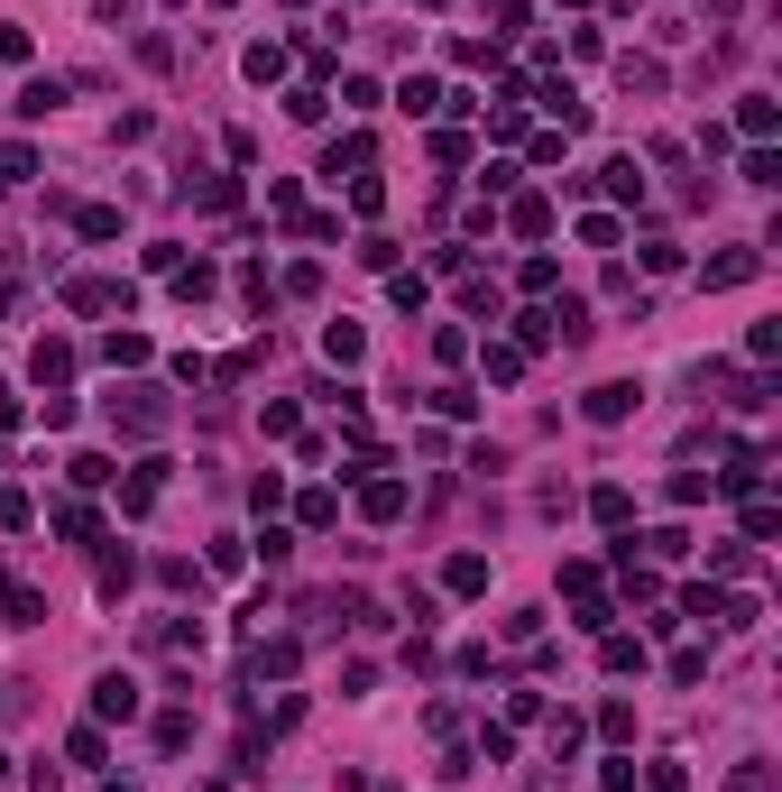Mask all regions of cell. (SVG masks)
<instances>
[{
  "label": "cell",
  "instance_id": "obj_21",
  "mask_svg": "<svg viewBox=\"0 0 782 792\" xmlns=\"http://www.w3.org/2000/svg\"><path fill=\"white\" fill-rule=\"evenodd\" d=\"M65 470H74V489H111V479H120L111 462H101V452H74V462H65Z\"/></svg>",
  "mask_w": 782,
  "mask_h": 792
},
{
  "label": "cell",
  "instance_id": "obj_22",
  "mask_svg": "<svg viewBox=\"0 0 782 792\" xmlns=\"http://www.w3.org/2000/svg\"><path fill=\"white\" fill-rule=\"evenodd\" d=\"M74 221H84V240H120V203H84Z\"/></svg>",
  "mask_w": 782,
  "mask_h": 792
},
{
  "label": "cell",
  "instance_id": "obj_35",
  "mask_svg": "<svg viewBox=\"0 0 782 792\" xmlns=\"http://www.w3.org/2000/svg\"><path fill=\"white\" fill-rule=\"evenodd\" d=\"M424 10H442V0H424Z\"/></svg>",
  "mask_w": 782,
  "mask_h": 792
},
{
  "label": "cell",
  "instance_id": "obj_27",
  "mask_svg": "<svg viewBox=\"0 0 782 792\" xmlns=\"http://www.w3.org/2000/svg\"><path fill=\"white\" fill-rule=\"evenodd\" d=\"M213 286H221V276L203 268V259H194V268H175V295H185V304H203V295H213Z\"/></svg>",
  "mask_w": 782,
  "mask_h": 792
},
{
  "label": "cell",
  "instance_id": "obj_5",
  "mask_svg": "<svg viewBox=\"0 0 782 792\" xmlns=\"http://www.w3.org/2000/svg\"><path fill=\"white\" fill-rule=\"evenodd\" d=\"M156 498H166V462H139V470L120 479V507H129V517H148Z\"/></svg>",
  "mask_w": 782,
  "mask_h": 792
},
{
  "label": "cell",
  "instance_id": "obj_13",
  "mask_svg": "<svg viewBox=\"0 0 782 792\" xmlns=\"http://www.w3.org/2000/svg\"><path fill=\"white\" fill-rule=\"evenodd\" d=\"M773 120H782V111H773V101H764V93H746V101H737V130H746L754 148H764V139H773Z\"/></svg>",
  "mask_w": 782,
  "mask_h": 792
},
{
  "label": "cell",
  "instance_id": "obj_19",
  "mask_svg": "<svg viewBox=\"0 0 782 792\" xmlns=\"http://www.w3.org/2000/svg\"><path fill=\"white\" fill-rule=\"evenodd\" d=\"M598 175H608V194H617V203H644V175H636V158H608Z\"/></svg>",
  "mask_w": 782,
  "mask_h": 792
},
{
  "label": "cell",
  "instance_id": "obj_29",
  "mask_svg": "<svg viewBox=\"0 0 782 792\" xmlns=\"http://www.w3.org/2000/svg\"><path fill=\"white\" fill-rule=\"evenodd\" d=\"M644 553H654V562H682L691 534H682V525H654V534H644Z\"/></svg>",
  "mask_w": 782,
  "mask_h": 792
},
{
  "label": "cell",
  "instance_id": "obj_8",
  "mask_svg": "<svg viewBox=\"0 0 782 792\" xmlns=\"http://www.w3.org/2000/svg\"><path fill=\"white\" fill-rule=\"evenodd\" d=\"M65 304H74V314H111V304H129V286H111V276H74Z\"/></svg>",
  "mask_w": 782,
  "mask_h": 792
},
{
  "label": "cell",
  "instance_id": "obj_3",
  "mask_svg": "<svg viewBox=\"0 0 782 792\" xmlns=\"http://www.w3.org/2000/svg\"><path fill=\"white\" fill-rule=\"evenodd\" d=\"M636 405H644V388H636V378H608V388H589V405H580V415H589V424H626Z\"/></svg>",
  "mask_w": 782,
  "mask_h": 792
},
{
  "label": "cell",
  "instance_id": "obj_32",
  "mask_svg": "<svg viewBox=\"0 0 782 792\" xmlns=\"http://www.w3.org/2000/svg\"><path fill=\"white\" fill-rule=\"evenodd\" d=\"M37 507H29V489H0V525H29Z\"/></svg>",
  "mask_w": 782,
  "mask_h": 792
},
{
  "label": "cell",
  "instance_id": "obj_1",
  "mask_svg": "<svg viewBox=\"0 0 782 792\" xmlns=\"http://www.w3.org/2000/svg\"><path fill=\"white\" fill-rule=\"evenodd\" d=\"M166 424H175L166 388H120V397H111V433H129V443H156Z\"/></svg>",
  "mask_w": 782,
  "mask_h": 792
},
{
  "label": "cell",
  "instance_id": "obj_14",
  "mask_svg": "<svg viewBox=\"0 0 782 792\" xmlns=\"http://www.w3.org/2000/svg\"><path fill=\"white\" fill-rule=\"evenodd\" d=\"M442 581H452L460 599H479V590H488V553H452V572H442Z\"/></svg>",
  "mask_w": 782,
  "mask_h": 792
},
{
  "label": "cell",
  "instance_id": "obj_30",
  "mask_svg": "<svg viewBox=\"0 0 782 792\" xmlns=\"http://www.w3.org/2000/svg\"><path fill=\"white\" fill-rule=\"evenodd\" d=\"M285 74V46H249V84H276Z\"/></svg>",
  "mask_w": 782,
  "mask_h": 792
},
{
  "label": "cell",
  "instance_id": "obj_6",
  "mask_svg": "<svg viewBox=\"0 0 782 792\" xmlns=\"http://www.w3.org/2000/svg\"><path fill=\"white\" fill-rule=\"evenodd\" d=\"M369 166H378V139H369V130L332 139V158H323V175H369Z\"/></svg>",
  "mask_w": 782,
  "mask_h": 792
},
{
  "label": "cell",
  "instance_id": "obj_11",
  "mask_svg": "<svg viewBox=\"0 0 782 792\" xmlns=\"http://www.w3.org/2000/svg\"><path fill=\"white\" fill-rule=\"evenodd\" d=\"M0 608H10V627H37L46 618V599L29 590V581H0Z\"/></svg>",
  "mask_w": 782,
  "mask_h": 792
},
{
  "label": "cell",
  "instance_id": "obj_23",
  "mask_svg": "<svg viewBox=\"0 0 782 792\" xmlns=\"http://www.w3.org/2000/svg\"><path fill=\"white\" fill-rule=\"evenodd\" d=\"M488 378H498V388H515V378H525V350H515V341H488Z\"/></svg>",
  "mask_w": 782,
  "mask_h": 792
},
{
  "label": "cell",
  "instance_id": "obj_26",
  "mask_svg": "<svg viewBox=\"0 0 782 792\" xmlns=\"http://www.w3.org/2000/svg\"><path fill=\"white\" fill-rule=\"evenodd\" d=\"M746 185H764V194L782 185V158H773V148H746Z\"/></svg>",
  "mask_w": 782,
  "mask_h": 792
},
{
  "label": "cell",
  "instance_id": "obj_18",
  "mask_svg": "<svg viewBox=\"0 0 782 792\" xmlns=\"http://www.w3.org/2000/svg\"><path fill=\"white\" fill-rule=\"evenodd\" d=\"M782 534V507L773 498H746V544H773Z\"/></svg>",
  "mask_w": 782,
  "mask_h": 792
},
{
  "label": "cell",
  "instance_id": "obj_7",
  "mask_svg": "<svg viewBox=\"0 0 782 792\" xmlns=\"http://www.w3.org/2000/svg\"><path fill=\"white\" fill-rule=\"evenodd\" d=\"M754 268H764V249H718V259L699 268V286H746Z\"/></svg>",
  "mask_w": 782,
  "mask_h": 792
},
{
  "label": "cell",
  "instance_id": "obj_10",
  "mask_svg": "<svg viewBox=\"0 0 782 792\" xmlns=\"http://www.w3.org/2000/svg\"><path fill=\"white\" fill-rule=\"evenodd\" d=\"M56 101H65V84H56V74H37V84H19V101H10V111H19V120H46Z\"/></svg>",
  "mask_w": 782,
  "mask_h": 792
},
{
  "label": "cell",
  "instance_id": "obj_34",
  "mask_svg": "<svg viewBox=\"0 0 782 792\" xmlns=\"http://www.w3.org/2000/svg\"><path fill=\"white\" fill-rule=\"evenodd\" d=\"M0 774H10V756H0Z\"/></svg>",
  "mask_w": 782,
  "mask_h": 792
},
{
  "label": "cell",
  "instance_id": "obj_2",
  "mask_svg": "<svg viewBox=\"0 0 782 792\" xmlns=\"http://www.w3.org/2000/svg\"><path fill=\"white\" fill-rule=\"evenodd\" d=\"M405 498H414L405 479H378V470L359 479V517H369V525H397V517H405Z\"/></svg>",
  "mask_w": 782,
  "mask_h": 792
},
{
  "label": "cell",
  "instance_id": "obj_25",
  "mask_svg": "<svg viewBox=\"0 0 782 792\" xmlns=\"http://www.w3.org/2000/svg\"><path fill=\"white\" fill-rule=\"evenodd\" d=\"M295 654H304L295 636H276V645H258V682H268V673H295Z\"/></svg>",
  "mask_w": 782,
  "mask_h": 792
},
{
  "label": "cell",
  "instance_id": "obj_16",
  "mask_svg": "<svg viewBox=\"0 0 782 792\" xmlns=\"http://www.w3.org/2000/svg\"><path fill=\"white\" fill-rule=\"evenodd\" d=\"M37 175V148L29 139H0V185H29Z\"/></svg>",
  "mask_w": 782,
  "mask_h": 792
},
{
  "label": "cell",
  "instance_id": "obj_17",
  "mask_svg": "<svg viewBox=\"0 0 782 792\" xmlns=\"http://www.w3.org/2000/svg\"><path fill=\"white\" fill-rule=\"evenodd\" d=\"M323 350L350 369V360H369V332H359V323H332V332H323Z\"/></svg>",
  "mask_w": 782,
  "mask_h": 792
},
{
  "label": "cell",
  "instance_id": "obj_33",
  "mask_svg": "<svg viewBox=\"0 0 782 792\" xmlns=\"http://www.w3.org/2000/svg\"><path fill=\"white\" fill-rule=\"evenodd\" d=\"M727 792H773V774H764V764H737V774H727Z\"/></svg>",
  "mask_w": 782,
  "mask_h": 792
},
{
  "label": "cell",
  "instance_id": "obj_20",
  "mask_svg": "<svg viewBox=\"0 0 782 792\" xmlns=\"http://www.w3.org/2000/svg\"><path fill=\"white\" fill-rule=\"evenodd\" d=\"M507 221H515V231H525V240H543V231H553V203H543V194H525V203H515Z\"/></svg>",
  "mask_w": 782,
  "mask_h": 792
},
{
  "label": "cell",
  "instance_id": "obj_31",
  "mask_svg": "<svg viewBox=\"0 0 782 792\" xmlns=\"http://www.w3.org/2000/svg\"><path fill=\"white\" fill-rule=\"evenodd\" d=\"M617 74H626V84H636V93H663V65H654V56H626Z\"/></svg>",
  "mask_w": 782,
  "mask_h": 792
},
{
  "label": "cell",
  "instance_id": "obj_4",
  "mask_svg": "<svg viewBox=\"0 0 782 792\" xmlns=\"http://www.w3.org/2000/svg\"><path fill=\"white\" fill-rule=\"evenodd\" d=\"M93 719H139V682H129V673H101V682H93Z\"/></svg>",
  "mask_w": 782,
  "mask_h": 792
},
{
  "label": "cell",
  "instance_id": "obj_9",
  "mask_svg": "<svg viewBox=\"0 0 782 792\" xmlns=\"http://www.w3.org/2000/svg\"><path fill=\"white\" fill-rule=\"evenodd\" d=\"M101 360H111V369H148L156 341H148V332H111V341H101Z\"/></svg>",
  "mask_w": 782,
  "mask_h": 792
},
{
  "label": "cell",
  "instance_id": "obj_15",
  "mask_svg": "<svg viewBox=\"0 0 782 792\" xmlns=\"http://www.w3.org/2000/svg\"><path fill=\"white\" fill-rule=\"evenodd\" d=\"M29 369H37V388H65V378H74V350H65V341H37Z\"/></svg>",
  "mask_w": 782,
  "mask_h": 792
},
{
  "label": "cell",
  "instance_id": "obj_24",
  "mask_svg": "<svg viewBox=\"0 0 782 792\" xmlns=\"http://www.w3.org/2000/svg\"><path fill=\"white\" fill-rule=\"evenodd\" d=\"M387 295H397V314H424V276H405V268H387Z\"/></svg>",
  "mask_w": 782,
  "mask_h": 792
},
{
  "label": "cell",
  "instance_id": "obj_28",
  "mask_svg": "<svg viewBox=\"0 0 782 792\" xmlns=\"http://www.w3.org/2000/svg\"><path fill=\"white\" fill-rule=\"evenodd\" d=\"M589 517H598V525H626V517H636V498H626V489H598Z\"/></svg>",
  "mask_w": 782,
  "mask_h": 792
},
{
  "label": "cell",
  "instance_id": "obj_12",
  "mask_svg": "<svg viewBox=\"0 0 782 792\" xmlns=\"http://www.w3.org/2000/svg\"><path fill=\"white\" fill-rule=\"evenodd\" d=\"M598 663H608V673H644V645H636V636H598Z\"/></svg>",
  "mask_w": 782,
  "mask_h": 792
}]
</instances>
